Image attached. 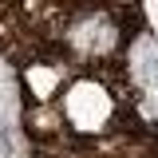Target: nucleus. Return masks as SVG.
<instances>
[{"label":"nucleus","mask_w":158,"mask_h":158,"mask_svg":"<svg viewBox=\"0 0 158 158\" xmlns=\"http://www.w3.org/2000/svg\"><path fill=\"white\" fill-rule=\"evenodd\" d=\"M67 40H71V48L83 52V56H107L118 44V32H115V24L103 16V12H87V16H79L71 24Z\"/></svg>","instance_id":"obj_2"},{"label":"nucleus","mask_w":158,"mask_h":158,"mask_svg":"<svg viewBox=\"0 0 158 158\" xmlns=\"http://www.w3.org/2000/svg\"><path fill=\"white\" fill-rule=\"evenodd\" d=\"M146 16H150V24H154V32H158V0H146Z\"/></svg>","instance_id":"obj_4"},{"label":"nucleus","mask_w":158,"mask_h":158,"mask_svg":"<svg viewBox=\"0 0 158 158\" xmlns=\"http://www.w3.org/2000/svg\"><path fill=\"white\" fill-rule=\"evenodd\" d=\"M24 83H28V91L44 103V99H52L63 87V67L59 63H32L28 71H24Z\"/></svg>","instance_id":"obj_3"},{"label":"nucleus","mask_w":158,"mask_h":158,"mask_svg":"<svg viewBox=\"0 0 158 158\" xmlns=\"http://www.w3.org/2000/svg\"><path fill=\"white\" fill-rule=\"evenodd\" d=\"M63 118L83 135H99L115 118V95L95 79H75L63 95Z\"/></svg>","instance_id":"obj_1"}]
</instances>
